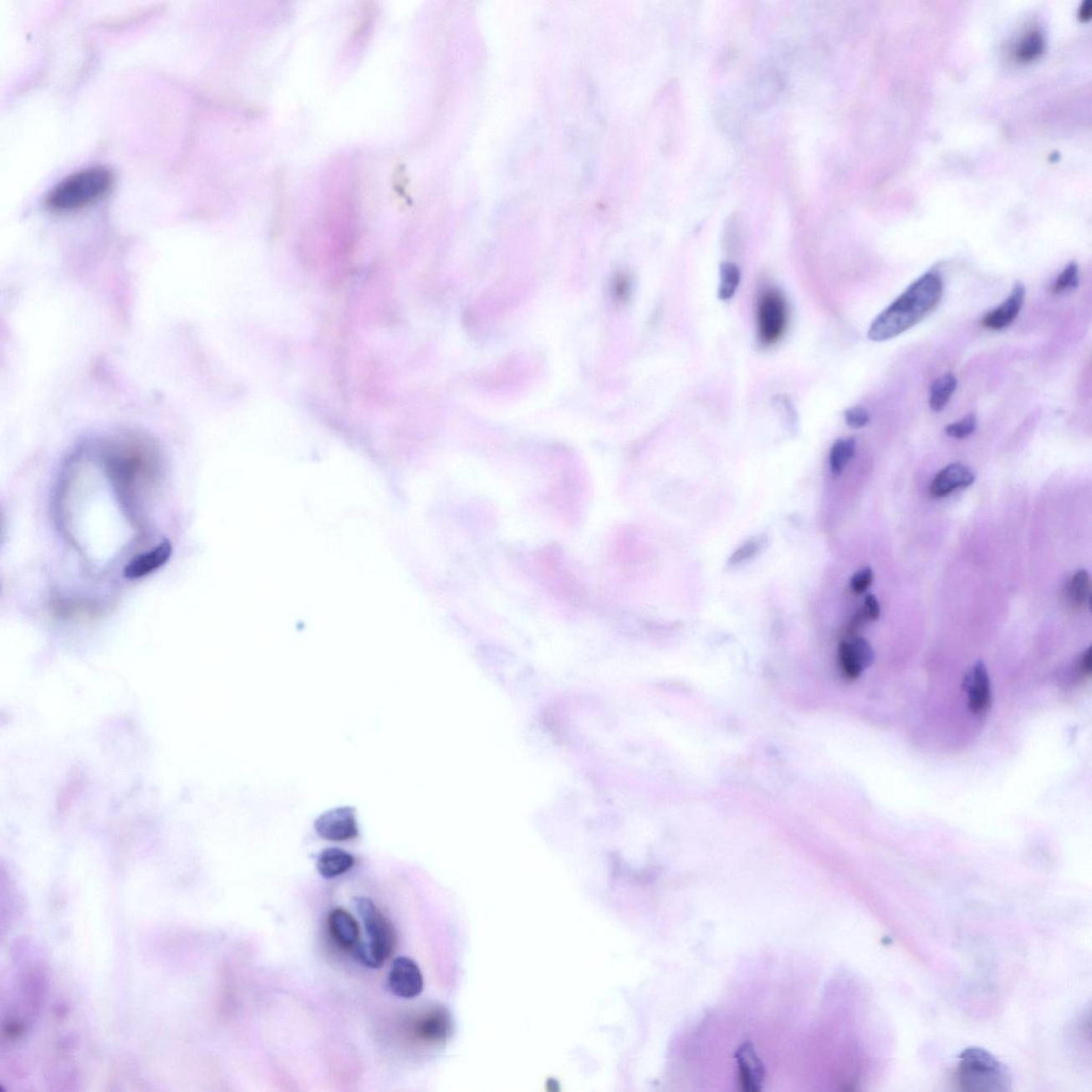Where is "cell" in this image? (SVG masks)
Masks as SVG:
<instances>
[{
    "label": "cell",
    "mask_w": 1092,
    "mask_h": 1092,
    "mask_svg": "<svg viewBox=\"0 0 1092 1092\" xmlns=\"http://www.w3.org/2000/svg\"><path fill=\"white\" fill-rule=\"evenodd\" d=\"M942 278L929 271L913 282L893 304L882 311L870 325L867 338L881 343L897 338L926 319L942 299Z\"/></svg>",
    "instance_id": "6da1fadb"
},
{
    "label": "cell",
    "mask_w": 1092,
    "mask_h": 1092,
    "mask_svg": "<svg viewBox=\"0 0 1092 1092\" xmlns=\"http://www.w3.org/2000/svg\"><path fill=\"white\" fill-rule=\"evenodd\" d=\"M956 1079L960 1088L966 1091L1012 1090V1074L1008 1068L981 1048L966 1049L960 1054Z\"/></svg>",
    "instance_id": "7a4b0ae2"
},
{
    "label": "cell",
    "mask_w": 1092,
    "mask_h": 1092,
    "mask_svg": "<svg viewBox=\"0 0 1092 1092\" xmlns=\"http://www.w3.org/2000/svg\"><path fill=\"white\" fill-rule=\"evenodd\" d=\"M111 184L112 176L107 169L81 170L64 178L52 189L48 196V205L53 211H76L102 199Z\"/></svg>",
    "instance_id": "3957f363"
},
{
    "label": "cell",
    "mask_w": 1092,
    "mask_h": 1092,
    "mask_svg": "<svg viewBox=\"0 0 1092 1092\" xmlns=\"http://www.w3.org/2000/svg\"><path fill=\"white\" fill-rule=\"evenodd\" d=\"M354 905L363 920L369 941L359 943L355 955L364 967L379 969L392 956L396 947V935L390 921L366 897H355Z\"/></svg>",
    "instance_id": "277c9868"
},
{
    "label": "cell",
    "mask_w": 1092,
    "mask_h": 1092,
    "mask_svg": "<svg viewBox=\"0 0 1092 1092\" xmlns=\"http://www.w3.org/2000/svg\"><path fill=\"white\" fill-rule=\"evenodd\" d=\"M758 335L764 346H772L782 339L788 323V309L783 293L776 288L766 289L758 302Z\"/></svg>",
    "instance_id": "5b68a950"
},
{
    "label": "cell",
    "mask_w": 1092,
    "mask_h": 1092,
    "mask_svg": "<svg viewBox=\"0 0 1092 1092\" xmlns=\"http://www.w3.org/2000/svg\"><path fill=\"white\" fill-rule=\"evenodd\" d=\"M317 834L327 841L346 842L359 834L355 810L350 807L332 809L321 814L315 822Z\"/></svg>",
    "instance_id": "8992f818"
},
{
    "label": "cell",
    "mask_w": 1092,
    "mask_h": 1092,
    "mask_svg": "<svg viewBox=\"0 0 1092 1092\" xmlns=\"http://www.w3.org/2000/svg\"><path fill=\"white\" fill-rule=\"evenodd\" d=\"M389 988L401 998H414L423 992L424 977L416 962L406 957L395 959L389 975Z\"/></svg>",
    "instance_id": "52a82bcc"
},
{
    "label": "cell",
    "mask_w": 1092,
    "mask_h": 1092,
    "mask_svg": "<svg viewBox=\"0 0 1092 1092\" xmlns=\"http://www.w3.org/2000/svg\"><path fill=\"white\" fill-rule=\"evenodd\" d=\"M964 689L969 698V708L974 714L988 710L991 703V681L983 661H977L964 679Z\"/></svg>",
    "instance_id": "ba28073f"
},
{
    "label": "cell",
    "mask_w": 1092,
    "mask_h": 1092,
    "mask_svg": "<svg viewBox=\"0 0 1092 1092\" xmlns=\"http://www.w3.org/2000/svg\"><path fill=\"white\" fill-rule=\"evenodd\" d=\"M839 656L846 676L850 679H857L863 670L873 664L875 654L865 638H855L853 641H843L839 645Z\"/></svg>",
    "instance_id": "9c48e42d"
},
{
    "label": "cell",
    "mask_w": 1092,
    "mask_h": 1092,
    "mask_svg": "<svg viewBox=\"0 0 1092 1092\" xmlns=\"http://www.w3.org/2000/svg\"><path fill=\"white\" fill-rule=\"evenodd\" d=\"M1025 288L1021 283L1014 284L1012 293L1007 299L992 309L982 319L983 327L989 330L998 331L1009 327L1016 320L1023 307Z\"/></svg>",
    "instance_id": "30bf717a"
},
{
    "label": "cell",
    "mask_w": 1092,
    "mask_h": 1092,
    "mask_svg": "<svg viewBox=\"0 0 1092 1092\" xmlns=\"http://www.w3.org/2000/svg\"><path fill=\"white\" fill-rule=\"evenodd\" d=\"M328 931L336 945L344 951L354 950L360 942V927L355 917L342 908L331 911Z\"/></svg>",
    "instance_id": "8fae6325"
},
{
    "label": "cell",
    "mask_w": 1092,
    "mask_h": 1092,
    "mask_svg": "<svg viewBox=\"0 0 1092 1092\" xmlns=\"http://www.w3.org/2000/svg\"><path fill=\"white\" fill-rule=\"evenodd\" d=\"M172 555V544L168 540L161 542L149 552L139 554L124 569V576L138 579L161 568Z\"/></svg>",
    "instance_id": "7c38bea8"
},
{
    "label": "cell",
    "mask_w": 1092,
    "mask_h": 1092,
    "mask_svg": "<svg viewBox=\"0 0 1092 1092\" xmlns=\"http://www.w3.org/2000/svg\"><path fill=\"white\" fill-rule=\"evenodd\" d=\"M974 482V472L969 467L962 463H952L936 475L931 486V493L936 498L947 497L955 490L970 487Z\"/></svg>",
    "instance_id": "4fadbf2b"
},
{
    "label": "cell",
    "mask_w": 1092,
    "mask_h": 1092,
    "mask_svg": "<svg viewBox=\"0 0 1092 1092\" xmlns=\"http://www.w3.org/2000/svg\"><path fill=\"white\" fill-rule=\"evenodd\" d=\"M451 1016L443 1007L430 1010L416 1025V1035L429 1044H442L451 1033Z\"/></svg>",
    "instance_id": "5bb4252c"
},
{
    "label": "cell",
    "mask_w": 1092,
    "mask_h": 1092,
    "mask_svg": "<svg viewBox=\"0 0 1092 1092\" xmlns=\"http://www.w3.org/2000/svg\"><path fill=\"white\" fill-rule=\"evenodd\" d=\"M355 865V858L340 848H328L321 851L317 860V870L321 876L332 879L340 876Z\"/></svg>",
    "instance_id": "9a60e30c"
},
{
    "label": "cell",
    "mask_w": 1092,
    "mask_h": 1092,
    "mask_svg": "<svg viewBox=\"0 0 1092 1092\" xmlns=\"http://www.w3.org/2000/svg\"><path fill=\"white\" fill-rule=\"evenodd\" d=\"M737 1063L741 1070L742 1085H745L746 1089L758 1090V1086L761 1085L764 1076V1070L750 1045L746 1044L739 1049Z\"/></svg>",
    "instance_id": "2e32d148"
},
{
    "label": "cell",
    "mask_w": 1092,
    "mask_h": 1092,
    "mask_svg": "<svg viewBox=\"0 0 1092 1092\" xmlns=\"http://www.w3.org/2000/svg\"><path fill=\"white\" fill-rule=\"evenodd\" d=\"M957 378L952 374H945L933 382L928 401L929 406H931L933 412L942 411L950 402L952 395L957 389Z\"/></svg>",
    "instance_id": "e0dca14e"
},
{
    "label": "cell",
    "mask_w": 1092,
    "mask_h": 1092,
    "mask_svg": "<svg viewBox=\"0 0 1092 1092\" xmlns=\"http://www.w3.org/2000/svg\"><path fill=\"white\" fill-rule=\"evenodd\" d=\"M768 544V538L764 533L750 538L749 540L743 542L737 551L732 554L729 560H727V567L734 569L749 563L750 560L760 555Z\"/></svg>",
    "instance_id": "ac0fdd59"
},
{
    "label": "cell",
    "mask_w": 1092,
    "mask_h": 1092,
    "mask_svg": "<svg viewBox=\"0 0 1092 1092\" xmlns=\"http://www.w3.org/2000/svg\"><path fill=\"white\" fill-rule=\"evenodd\" d=\"M741 269L732 262H723L719 267L718 298L722 301H729L737 293L741 284Z\"/></svg>",
    "instance_id": "d6986e66"
},
{
    "label": "cell",
    "mask_w": 1092,
    "mask_h": 1092,
    "mask_svg": "<svg viewBox=\"0 0 1092 1092\" xmlns=\"http://www.w3.org/2000/svg\"><path fill=\"white\" fill-rule=\"evenodd\" d=\"M857 443L854 437L836 441L830 451V468L834 475H839L855 456Z\"/></svg>",
    "instance_id": "ffe728a7"
},
{
    "label": "cell",
    "mask_w": 1092,
    "mask_h": 1092,
    "mask_svg": "<svg viewBox=\"0 0 1092 1092\" xmlns=\"http://www.w3.org/2000/svg\"><path fill=\"white\" fill-rule=\"evenodd\" d=\"M1069 594L1072 601L1079 606L1090 605V577L1085 570H1079L1072 577Z\"/></svg>",
    "instance_id": "44dd1931"
},
{
    "label": "cell",
    "mask_w": 1092,
    "mask_h": 1092,
    "mask_svg": "<svg viewBox=\"0 0 1092 1092\" xmlns=\"http://www.w3.org/2000/svg\"><path fill=\"white\" fill-rule=\"evenodd\" d=\"M1044 42L1039 33H1031L1022 40L1017 49V57L1022 61L1035 59L1043 53Z\"/></svg>",
    "instance_id": "7402d4cb"
},
{
    "label": "cell",
    "mask_w": 1092,
    "mask_h": 1092,
    "mask_svg": "<svg viewBox=\"0 0 1092 1092\" xmlns=\"http://www.w3.org/2000/svg\"><path fill=\"white\" fill-rule=\"evenodd\" d=\"M1079 282V266L1072 262L1064 267L1063 273L1057 277L1053 284V293H1062L1078 288Z\"/></svg>",
    "instance_id": "603a6c76"
},
{
    "label": "cell",
    "mask_w": 1092,
    "mask_h": 1092,
    "mask_svg": "<svg viewBox=\"0 0 1092 1092\" xmlns=\"http://www.w3.org/2000/svg\"><path fill=\"white\" fill-rule=\"evenodd\" d=\"M976 428H977V417H976L975 414H969V416L963 417L962 420L947 425L945 427V432L948 436L962 440L974 433Z\"/></svg>",
    "instance_id": "cb8c5ba5"
},
{
    "label": "cell",
    "mask_w": 1092,
    "mask_h": 1092,
    "mask_svg": "<svg viewBox=\"0 0 1092 1092\" xmlns=\"http://www.w3.org/2000/svg\"><path fill=\"white\" fill-rule=\"evenodd\" d=\"M845 421L851 428L860 429L865 427L870 423V414L862 406H855L848 408L844 413Z\"/></svg>",
    "instance_id": "d4e9b609"
},
{
    "label": "cell",
    "mask_w": 1092,
    "mask_h": 1092,
    "mask_svg": "<svg viewBox=\"0 0 1092 1092\" xmlns=\"http://www.w3.org/2000/svg\"><path fill=\"white\" fill-rule=\"evenodd\" d=\"M874 580V573L870 568H865L851 577L850 586L855 594H861L869 589Z\"/></svg>",
    "instance_id": "484cf974"
},
{
    "label": "cell",
    "mask_w": 1092,
    "mask_h": 1092,
    "mask_svg": "<svg viewBox=\"0 0 1092 1092\" xmlns=\"http://www.w3.org/2000/svg\"><path fill=\"white\" fill-rule=\"evenodd\" d=\"M863 610H865L867 619L871 621L878 620L879 617H880V605H879L876 596L874 594L866 595L865 608Z\"/></svg>",
    "instance_id": "4316f807"
},
{
    "label": "cell",
    "mask_w": 1092,
    "mask_h": 1092,
    "mask_svg": "<svg viewBox=\"0 0 1092 1092\" xmlns=\"http://www.w3.org/2000/svg\"><path fill=\"white\" fill-rule=\"evenodd\" d=\"M1091 669H1092V650L1091 648H1089L1086 651L1085 654H1084L1082 657V661H1080V670H1082L1084 676H1089L1091 673Z\"/></svg>",
    "instance_id": "83f0119b"
},
{
    "label": "cell",
    "mask_w": 1092,
    "mask_h": 1092,
    "mask_svg": "<svg viewBox=\"0 0 1092 1092\" xmlns=\"http://www.w3.org/2000/svg\"><path fill=\"white\" fill-rule=\"evenodd\" d=\"M1090 15H1091V3L1087 2L1084 3L1082 8H1080L1079 18L1083 19V21H1085V19H1089Z\"/></svg>",
    "instance_id": "f1b7e54d"
}]
</instances>
